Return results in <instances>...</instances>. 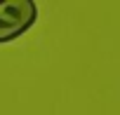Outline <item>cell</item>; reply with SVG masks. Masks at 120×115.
Returning a JSON list of instances; mask_svg holds the SVG:
<instances>
[{"label":"cell","instance_id":"6da1fadb","mask_svg":"<svg viewBox=\"0 0 120 115\" xmlns=\"http://www.w3.org/2000/svg\"><path fill=\"white\" fill-rule=\"evenodd\" d=\"M38 19L33 0H0V45H7L24 35Z\"/></svg>","mask_w":120,"mask_h":115}]
</instances>
